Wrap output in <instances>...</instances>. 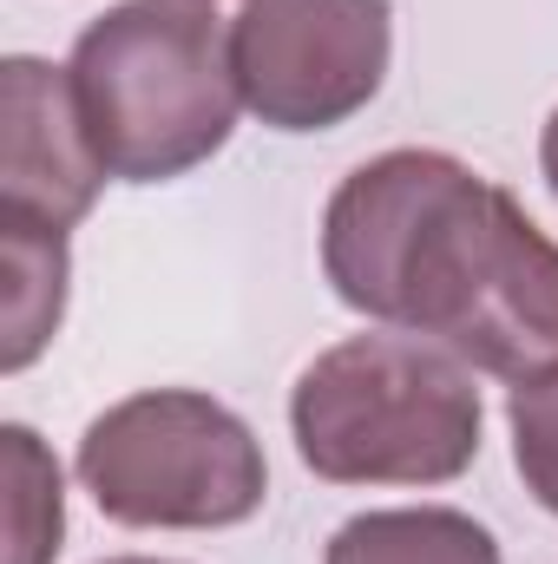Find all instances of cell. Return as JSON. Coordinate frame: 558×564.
<instances>
[{"label": "cell", "mask_w": 558, "mask_h": 564, "mask_svg": "<svg viewBox=\"0 0 558 564\" xmlns=\"http://www.w3.org/2000/svg\"><path fill=\"white\" fill-rule=\"evenodd\" d=\"M322 276L355 315L506 388L558 368V243L453 151L401 144L355 164L322 210Z\"/></svg>", "instance_id": "1"}, {"label": "cell", "mask_w": 558, "mask_h": 564, "mask_svg": "<svg viewBox=\"0 0 558 564\" xmlns=\"http://www.w3.org/2000/svg\"><path fill=\"white\" fill-rule=\"evenodd\" d=\"M73 93L119 184H171L211 164L244 112L230 26L211 0H119L73 40Z\"/></svg>", "instance_id": "2"}, {"label": "cell", "mask_w": 558, "mask_h": 564, "mask_svg": "<svg viewBox=\"0 0 558 564\" xmlns=\"http://www.w3.org/2000/svg\"><path fill=\"white\" fill-rule=\"evenodd\" d=\"M480 388L440 341L382 328L322 348L289 394V433L329 486H447L480 459Z\"/></svg>", "instance_id": "3"}, {"label": "cell", "mask_w": 558, "mask_h": 564, "mask_svg": "<svg viewBox=\"0 0 558 564\" xmlns=\"http://www.w3.org/2000/svg\"><path fill=\"white\" fill-rule=\"evenodd\" d=\"M79 486L126 532H230L264 512L270 459L244 414L197 388H144L79 433Z\"/></svg>", "instance_id": "4"}, {"label": "cell", "mask_w": 558, "mask_h": 564, "mask_svg": "<svg viewBox=\"0 0 558 564\" xmlns=\"http://www.w3.org/2000/svg\"><path fill=\"white\" fill-rule=\"evenodd\" d=\"M395 59L388 0H244L230 66L270 132H335L375 106Z\"/></svg>", "instance_id": "5"}, {"label": "cell", "mask_w": 558, "mask_h": 564, "mask_svg": "<svg viewBox=\"0 0 558 564\" xmlns=\"http://www.w3.org/2000/svg\"><path fill=\"white\" fill-rule=\"evenodd\" d=\"M106 158L86 132L66 66L13 53L0 66V217L73 230L106 184Z\"/></svg>", "instance_id": "6"}, {"label": "cell", "mask_w": 558, "mask_h": 564, "mask_svg": "<svg viewBox=\"0 0 558 564\" xmlns=\"http://www.w3.org/2000/svg\"><path fill=\"white\" fill-rule=\"evenodd\" d=\"M322 564H506L500 539L453 506H395L362 512L329 539Z\"/></svg>", "instance_id": "7"}, {"label": "cell", "mask_w": 558, "mask_h": 564, "mask_svg": "<svg viewBox=\"0 0 558 564\" xmlns=\"http://www.w3.org/2000/svg\"><path fill=\"white\" fill-rule=\"evenodd\" d=\"M0 257H7V341H0V368L20 375L40 361V348L60 335L66 315V230L26 224V217H0Z\"/></svg>", "instance_id": "8"}, {"label": "cell", "mask_w": 558, "mask_h": 564, "mask_svg": "<svg viewBox=\"0 0 558 564\" xmlns=\"http://www.w3.org/2000/svg\"><path fill=\"white\" fill-rule=\"evenodd\" d=\"M0 453H7V564H53L66 539L60 459L20 421L0 426Z\"/></svg>", "instance_id": "9"}, {"label": "cell", "mask_w": 558, "mask_h": 564, "mask_svg": "<svg viewBox=\"0 0 558 564\" xmlns=\"http://www.w3.org/2000/svg\"><path fill=\"white\" fill-rule=\"evenodd\" d=\"M506 426H513V466H519L526 492L558 519V368L513 388Z\"/></svg>", "instance_id": "10"}, {"label": "cell", "mask_w": 558, "mask_h": 564, "mask_svg": "<svg viewBox=\"0 0 558 564\" xmlns=\"http://www.w3.org/2000/svg\"><path fill=\"white\" fill-rule=\"evenodd\" d=\"M539 171H546V184H552V197H558V112L546 119V132H539Z\"/></svg>", "instance_id": "11"}, {"label": "cell", "mask_w": 558, "mask_h": 564, "mask_svg": "<svg viewBox=\"0 0 558 564\" xmlns=\"http://www.w3.org/2000/svg\"><path fill=\"white\" fill-rule=\"evenodd\" d=\"M106 564H164V558H106Z\"/></svg>", "instance_id": "12"}, {"label": "cell", "mask_w": 558, "mask_h": 564, "mask_svg": "<svg viewBox=\"0 0 558 564\" xmlns=\"http://www.w3.org/2000/svg\"><path fill=\"white\" fill-rule=\"evenodd\" d=\"M211 7H217V0H211Z\"/></svg>", "instance_id": "13"}]
</instances>
